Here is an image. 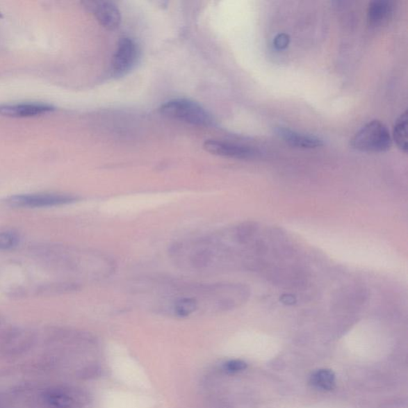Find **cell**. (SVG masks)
I'll use <instances>...</instances> for the list:
<instances>
[{
	"mask_svg": "<svg viewBox=\"0 0 408 408\" xmlns=\"http://www.w3.org/2000/svg\"><path fill=\"white\" fill-rule=\"evenodd\" d=\"M136 291L156 311L182 318L199 312L226 311L241 304L247 297V291L238 284H203L166 277L139 282Z\"/></svg>",
	"mask_w": 408,
	"mask_h": 408,
	"instance_id": "cell-1",
	"label": "cell"
},
{
	"mask_svg": "<svg viewBox=\"0 0 408 408\" xmlns=\"http://www.w3.org/2000/svg\"><path fill=\"white\" fill-rule=\"evenodd\" d=\"M393 144L387 127L378 120L367 123L351 140L353 149L361 152H382L390 149Z\"/></svg>",
	"mask_w": 408,
	"mask_h": 408,
	"instance_id": "cell-2",
	"label": "cell"
},
{
	"mask_svg": "<svg viewBox=\"0 0 408 408\" xmlns=\"http://www.w3.org/2000/svg\"><path fill=\"white\" fill-rule=\"evenodd\" d=\"M160 110L168 117L199 127H209L213 122L210 114L202 106L188 99L168 101L161 106Z\"/></svg>",
	"mask_w": 408,
	"mask_h": 408,
	"instance_id": "cell-3",
	"label": "cell"
},
{
	"mask_svg": "<svg viewBox=\"0 0 408 408\" xmlns=\"http://www.w3.org/2000/svg\"><path fill=\"white\" fill-rule=\"evenodd\" d=\"M43 400L51 408H85L90 402L83 390L73 387H54L44 391Z\"/></svg>",
	"mask_w": 408,
	"mask_h": 408,
	"instance_id": "cell-4",
	"label": "cell"
},
{
	"mask_svg": "<svg viewBox=\"0 0 408 408\" xmlns=\"http://www.w3.org/2000/svg\"><path fill=\"white\" fill-rule=\"evenodd\" d=\"M79 198L72 195L59 193H37L15 195L7 203L15 208H47L66 205L76 202Z\"/></svg>",
	"mask_w": 408,
	"mask_h": 408,
	"instance_id": "cell-5",
	"label": "cell"
},
{
	"mask_svg": "<svg viewBox=\"0 0 408 408\" xmlns=\"http://www.w3.org/2000/svg\"><path fill=\"white\" fill-rule=\"evenodd\" d=\"M204 149L212 154L235 159H250L258 155L252 147L220 140H206Z\"/></svg>",
	"mask_w": 408,
	"mask_h": 408,
	"instance_id": "cell-6",
	"label": "cell"
},
{
	"mask_svg": "<svg viewBox=\"0 0 408 408\" xmlns=\"http://www.w3.org/2000/svg\"><path fill=\"white\" fill-rule=\"evenodd\" d=\"M85 7L94 13L100 24L108 30H115L121 24V13L117 5L111 1H85Z\"/></svg>",
	"mask_w": 408,
	"mask_h": 408,
	"instance_id": "cell-7",
	"label": "cell"
},
{
	"mask_svg": "<svg viewBox=\"0 0 408 408\" xmlns=\"http://www.w3.org/2000/svg\"><path fill=\"white\" fill-rule=\"evenodd\" d=\"M138 57V47L130 38H122L118 43L113 60V70L118 74L129 72L134 66Z\"/></svg>",
	"mask_w": 408,
	"mask_h": 408,
	"instance_id": "cell-8",
	"label": "cell"
},
{
	"mask_svg": "<svg viewBox=\"0 0 408 408\" xmlns=\"http://www.w3.org/2000/svg\"><path fill=\"white\" fill-rule=\"evenodd\" d=\"M54 111L51 105L42 102H19L0 106V114L8 117H31Z\"/></svg>",
	"mask_w": 408,
	"mask_h": 408,
	"instance_id": "cell-9",
	"label": "cell"
},
{
	"mask_svg": "<svg viewBox=\"0 0 408 408\" xmlns=\"http://www.w3.org/2000/svg\"><path fill=\"white\" fill-rule=\"evenodd\" d=\"M276 133L285 142L296 148L315 149L324 145L323 140L317 136L299 133L284 127L277 128Z\"/></svg>",
	"mask_w": 408,
	"mask_h": 408,
	"instance_id": "cell-10",
	"label": "cell"
},
{
	"mask_svg": "<svg viewBox=\"0 0 408 408\" xmlns=\"http://www.w3.org/2000/svg\"><path fill=\"white\" fill-rule=\"evenodd\" d=\"M395 4L390 0H375L368 5L367 19L369 25L382 26L393 16Z\"/></svg>",
	"mask_w": 408,
	"mask_h": 408,
	"instance_id": "cell-11",
	"label": "cell"
},
{
	"mask_svg": "<svg viewBox=\"0 0 408 408\" xmlns=\"http://www.w3.org/2000/svg\"><path fill=\"white\" fill-rule=\"evenodd\" d=\"M314 389L320 391H331L335 388V374L330 369H320L313 373L309 380Z\"/></svg>",
	"mask_w": 408,
	"mask_h": 408,
	"instance_id": "cell-12",
	"label": "cell"
},
{
	"mask_svg": "<svg viewBox=\"0 0 408 408\" xmlns=\"http://www.w3.org/2000/svg\"><path fill=\"white\" fill-rule=\"evenodd\" d=\"M81 285L74 281L54 282V284L42 285L38 288V295L54 296L63 293L73 292L80 289Z\"/></svg>",
	"mask_w": 408,
	"mask_h": 408,
	"instance_id": "cell-13",
	"label": "cell"
},
{
	"mask_svg": "<svg viewBox=\"0 0 408 408\" xmlns=\"http://www.w3.org/2000/svg\"><path fill=\"white\" fill-rule=\"evenodd\" d=\"M393 138L398 148L407 154L408 151L407 111L401 114V116L397 119L393 129Z\"/></svg>",
	"mask_w": 408,
	"mask_h": 408,
	"instance_id": "cell-14",
	"label": "cell"
},
{
	"mask_svg": "<svg viewBox=\"0 0 408 408\" xmlns=\"http://www.w3.org/2000/svg\"><path fill=\"white\" fill-rule=\"evenodd\" d=\"M19 236L13 231H0V250H9L18 246Z\"/></svg>",
	"mask_w": 408,
	"mask_h": 408,
	"instance_id": "cell-15",
	"label": "cell"
},
{
	"mask_svg": "<svg viewBox=\"0 0 408 408\" xmlns=\"http://www.w3.org/2000/svg\"><path fill=\"white\" fill-rule=\"evenodd\" d=\"M247 368V364L241 360H231L227 361L222 368L227 373H238L244 371Z\"/></svg>",
	"mask_w": 408,
	"mask_h": 408,
	"instance_id": "cell-16",
	"label": "cell"
},
{
	"mask_svg": "<svg viewBox=\"0 0 408 408\" xmlns=\"http://www.w3.org/2000/svg\"><path fill=\"white\" fill-rule=\"evenodd\" d=\"M101 374V368L99 364H90V366L85 367L81 373V377L84 379H95L100 377Z\"/></svg>",
	"mask_w": 408,
	"mask_h": 408,
	"instance_id": "cell-17",
	"label": "cell"
},
{
	"mask_svg": "<svg viewBox=\"0 0 408 408\" xmlns=\"http://www.w3.org/2000/svg\"><path fill=\"white\" fill-rule=\"evenodd\" d=\"M290 36L285 33L279 34L275 36L274 46L277 50H285L290 44Z\"/></svg>",
	"mask_w": 408,
	"mask_h": 408,
	"instance_id": "cell-18",
	"label": "cell"
}]
</instances>
